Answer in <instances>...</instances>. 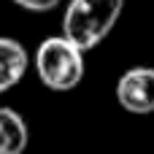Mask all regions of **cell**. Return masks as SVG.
Here are the masks:
<instances>
[{"instance_id": "obj_5", "label": "cell", "mask_w": 154, "mask_h": 154, "mask_svg": "<svg viewBox=\"0 0 154 154\" xmlns=\"http://www.w3.org/2000/svg\"><path fill=\"white\" fill-rule=\"evenodd\" d=\"M30 143L27 122L19 111L0 106V154H24Z\"/></svg>"}, {"instance_id": "obj_1", "label": "cell", "mask_w": 154, "mask_h": 154, "mask_svg": "<svg viewBox=\"0 0 154 154\" xmlns=\"http://www.w3.org/2000/svg\"><path fill=\"white\" fill-rule=\"evenodd\" d=\"M122 8L125 0H70L62 16V35L89 51L114 30Z\"/></svg>"}, {"instance_id": "obj_6", "label": "cell", "mask_w": 154, "mask_h": 154, "mask_svg": "<svg viewBox=\"0 0 154 154\" xmlns=\"http://www.w3.org/2000/svg\"><path fill=\"white\" fill-rule=\"evenodd\" d=\"M11 3H16V5L24 8V11H51V8H57L62 0H11Z\"/></svg>"}, {"instance_id": "obj_3", "label": "cell", "mask_w": 154, "mask_h": 154, "mask_svg": "<svg viewBox=\"0 0 154 154\" xmlns=\"http://www.w3.org/2000/svg\"><path fill=\"white\" fill-rule=\"evenodd\" d=\"M116 100L130 114H154V68L138 65L119 76Z\"/></svg>"}, {"instance_id": "obj_2", "label": "cell", "mask_w": 154, "mask_h": 154, "mask_svg": "<svg viewBox=\"0 0 154 154\" xmlns=\"http://www.w3.org/2000/svg\"><path fill=\"white\" fill-rule=\"evenodd\" d=\"M35 73L51 92H70L84 79V51L65 35H49L35 51Z\"/></svg>"}, {"instance_id": "obj_4", "label": "cell", "mask_w": 154, "mask_h": 154, "mask_svg": "<svg viewBox=\"0 0 154 154\" xmlns=\"http://www.w3.org/2000/svg\"><path fill=\"white\" fill-rule=\"evenodd\" d=\"M27 65H30L27 49L16 38L0 35V92H8L24 79Z\"/></svg>"}]
</instances>
